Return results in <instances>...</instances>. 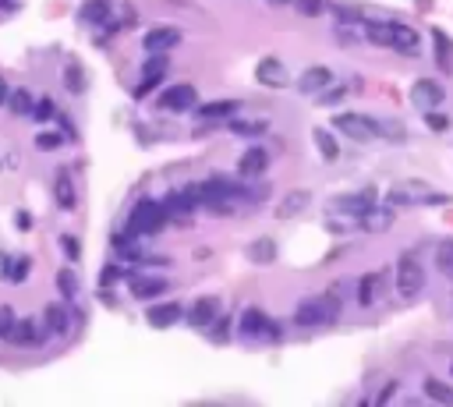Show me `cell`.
<instances>
[{"mask_svg": "<svg viewBox=\"0 0 453 407\" xmlns=\"http://www.w3.org/2000/svg\"><path fill=\"white\" fill-rule=\"evenodd\" d=\"M340 319V298L336 294H319V298H308L294 308L291 322L298 326H329Z\"/></svg>", "mask_w": 453, "mask_h": 407, "instance_id": "cell-1", "label": "cell"}, {"mask_svg": "<svg viewBox=\"0 0 453 407\" xmlns=\"http://www.w3.org/2000/svg\"><path fill=\"white\" fill-rule=\"evenodd\" d=\"M386 202L389 206H443V202H450L443 192H432L429 185H422V181H408V185H396V188H389L386 192Z\"/></svg>", "mask_w": 453, "mask_h": 407, "instance_id": "cell-2", "label": "cell"}, {"mask_svg": "<svg viewBox=\"0 0 453 407\" xmlns=\"http://www.w3.org/2000/svg\"><path fill=\"white\" fill-rule=\"evenodd\" d=\"M163 223H166V209L163 202H152V199H142L128 216L131 234H156V230H163Z\"/></svg>", "mask_w": 453, "mask_h": 407, "instance_id": "cell-3", "label": "cell"}, {"mask_svg": "<svg viewBox=\"0 0 453 407\" xmlns=\"http://www.w3.org/2000/svg\"><path fill=\"white\" fill-rule=\"evenodd\" d=\"M333 124H336L340 135H347V138H354V142H372V138H379V121L365 117V113H340Z\"/></svg>", "mask_w": 453, "mask_h": 407, "instance_id": "cell-4", "label": "cell"}, {"mask_svg": "<svg viewBox=\"0 0 453 407\" xmlns=\"http://www.w3.org/2000/svg\"><path fill=\"white\" fill-rule=\"evenodd\" d=\"M422 287H425V269L415 262V259H401L396 262V294L401 298H415L422 294Z\"/></svg>", "mask_w": 453, "mask_h": 407, "instance_id": "cell-5", "label": "cell"}, {"mask_svg": "<svg viewBox=\"0 0 453 407\" xmlns=\"http://www.w3.org/2000/svg\"><path fill=\"white\" fill-rule=\"evenodd\" d=\"M185 36H181V29H174V25H156V29H149L145 32V50L149 53H166V50H174L178 43H181Z\"/></svg>", "mask_w": 453, "mask_h": 407, "instance_id": "cell-6", "label": "cell"}, {"mask_svg": "<svg viewBox=\"0 0 453 407\" xmlns=\"http://www.w3.org/2000/svg\"><path fill=\"white\" fill-rule=\"evenodd\" d=\"M238 329H241V336H248V340H255V336H276V329L269 326L266 312H259V308H248V312H241V322H238Z\"/></svg>", "mask_w": 453, "mask_h": 407, "instance_id": "cell-7", "label": "cell"}, {"mask_svg": "<svg viewBox=\"0 0 453 407\" xmlns=\"http://www.w3.org/2000/svg\"><path fill=\"white\" fill-rule=\"evenodd\" d=\"M181 319H185V308H181L178 301H163V305H152V308L145 312V322L156 326V329H166V326H174V322H181Z\"/></svg>", "mask_w": 453, "mask_h": 407, "instance_id": "cell-8", "label": "cell"}, {"mask_svg": "<svg viewBox=\"0 0 453 407\" xmlns=\"http://www.w3.org/2000/svg\"><path fill=\"white\" fill-rule=\"evenodd\" d=\"M195 206H199V195H195L192 188H185V192H170L166 202H163L166 216H181V220H188V216L195 213Z\"/></svg>", "mask_w": 453, "mask_h": 407, "instance_id": "cell-9", "label": "cell"}, {"mask_svg": "<svg viewBox=\"0 0 453 407\" xmlns=\"http://www.w3.org/2000/svg\"><path fill=\"white\" fill-rule=\"evenodd\" d=\"M340 213H351V216H361L368 206H375V192L372 188H365V192H351V195H336V202H333Z\"/></svg>", "mask_w": 453, "mask_h": 407, "instance_id": "cell-10", "label": "cell"}, {"mask_svg": "<svg viewBox=\"0 0 453 407\" xmlns=\"http://www.w3.org/2000/svg\"><path fill=\"white\" fill-rule=\"evenodd\" d=\"M159 106L163 110H192L195 106V89L192 85H170L159 96Z\"/></svg>", "mask_w": 453, "mask_h": 407, "instance_id": "cell-11", "label": "cell"}, {"mask_svg": "<svg viewBox=\"0 0 453 407\" xmlns=\"http://www.w3.org/2000/svg\"><path fill=\"white\" fill-rule=\"evenodd\" d=\"M266 166H269V152L259 149V145H252V149L241 152V159H238V173H241V178H259Z\"/></svg>", "mask_w": 453, "mask_h": 407, "instance_id": "cell-12", "label": "cell"}, {"mask_svg": "<svg viewBox=\"0 0 453 407\" xmlns=\"http://www.w3.org/2000/svg\"><path fill=\"white\" fill-rule=\"evenodd\" d=\"M361 230H368V234H382V230L393 227V209H382V206H368L361 213Z\"/></svg>", "mask_w": 453, "mask_h": 407, "instance_id": "cell-13", "label": "cell"}, {"mask_svg": "<svg viewBox=\"0 0 453 407\" xmlns=\"http://www.w3.org/2000/svg\"><path fill=\"white\" fill-rule=\"evenodd\" d=\"M411 99H415L418 106L432 110V106H439V99H443V89H439V82H432V78H418V82L411 85Z\"/></svg>", "mask_w": 453, "mask_h": 407, "instance_id": "cell-14", "label": "cell"}, {"mask_svg": "<svg viewBox=\"0 0 453 407\" xmlns=\"http://www.w3.org/2000/svg\"><path fill=\"white\" fill-rule=\"evenodd\" d=\"M216 315H220V301H216V298H209V294H206V298H199V301L188 308L192 326H202V329H206V326H213V322H216Z\"/></svg>", "mask_w": 453, "mask_h": 407, "instance_id": "cell-15", "label": "cell"}, {"mask_svg": "<svg viewBox=\"0 0 453 407\" xmlns=\"http://www.w3.org/2000/svg\"><path fill=\"white\" fill-rule=\"evenodd\" d=\"M382 287H386V276L382 273H365L358 280V305H375V298L382 294Z\"/></svg>", "mask_w": 453, "mask_h": 407, "instance_id": "cell-16", "label": "cell"}, {"mask_svg": "<svg viewBox=\"0 0 453 407\" xmlns=\"http://www.w3.org/2000/svg\"><path fill=\"white\" fill-rule=\"evenodd\" d=\"M238 106H241L238 99H216V103L199 106V110H195V117H199V121H226Z\"/></svg>", "mask_w": 453, "mask_h": 407, "instance_id": "cell-17", "label": "cell"}, {"mask_svg": "<svg viewBox=\"0 0 453 407\" xmlns=\"http://www.w3.org/2000/svg\"><path fill=\"white\" fill-rule=\"evenodd\" d=\"M255 78H259L262 85H273V89H283V85H287V82H291V75H287V71H283V64H280V61H269V57H266V61L259 64V71H255Z\"/></svg>", "mask_w": 453, "mask_h": 407, "instance_id": "cell-18", "label": "cell"}, {"mask_svg": "<svg viewBox=\"0 0 453 407\" xmlns=\"http://www.w3.org/2000/svg\"><path fill=\"white\" fill-rule=\"evenodd\" d=\"M329 82H333V71H329L326 64H315V68H308V71L298 78V89H301V92H322Z\"/></svg>", "mask_w": 453, "mask_h": 407, "instance_id": "cell-19", "label": "cell"}, {"mask_svg": "<svg viewBox=\"0 0 453 407\" xmlns=\"http://www.w3.org/2000/svg\"><path fill=\"white\" fill-rule=\"evenodd\" d=\"M166 290V280L163 276H135L131 280V294L138 298V301H152L156 294H163Z\"/></svg>", "mask_w": 453, "mask_h": 407, "instance_id": "cell-20", "label": "cell"}, {"mask_svg": "<svg viewBox=\"0 0 453 407\" xmlns=\"http://www.w3.org/2000/svg\"><path fill=\"white\" fill-rule=\"evenodd\" d=\"M4 340H11V343H39V340H43V333H39L36 319H15V326L8 329V336H4Z\"/></svg>", "mask_w": 453, "mask_h": 407, "instance_id": "cell-21", "label": "cell"}, {"mask_svg": "<svg viewBox=\"0 0 453 407\" xmlns=\"http://www.w3.org/2000/svg\"><path fill=\"white\" fill-rule=\"evenodd\" d=\"M389 50H396V53H415V50H418V32H415L411 25L393 22V43H389Z\"/></svg>", "mask_w": 453, "mask_h": 407, "instance_id": "cell-22", "label": "cell"}, {"mask_svg": "<svg viewBox=\"0 0 453 407\" xmlns=\"http://www.w3.org/2000/svg\"><path fill=\"white\" fill-rule=\"evenodd\" d=\"M308 202H312V192H291L287 199L276 206V216H280V220H291V216H298L301 209H308Z\"/></svg>", "mask_w": 453, "mask_h": 407, "instance_id": "cell-23", "label": "cell"}, {"mask_svg": "<svg viewBox=\"0 0 453 407\" xmlns=\"http://www.w3.org/2000/svg\"><path fill=\"white\" fill-rule=\"evenodd\" d=\"M432 39H436V64H439L443 71H453V43H450V36L436 29Z\"/></svg>", "mask_w": 453, "mask_h": 407, "instance_id": "cell-24", "label": "cell"}, {"mask_svg": "<svg viewBox=\"0 0 453 407\" xmlns=\"http://www.w3.org/2000/svg\"><path fill=\"white\" fill-rule=\"evenodd\" d=\"M53 195H57V206H61V209H75V185H71L68 173H57Z\"/></svg>", "mask_w": 453, "mask_h": 407, "instance_id": "cell-25", "label": "cell"}, {"mask_svg": "<svg viewBox=\"0 0 453 407\" xmlns=\"http://www.w3.org/2000/svg\"><path fill=\"white\" fill-rule=\"evenodd\" d=\"M43 319H46V326H50L53 333H64L68 322H71L68 312H64V305H46V308H43Z\"/></svg>", "mask_w": 453, "mask_h": 407, "instance_id": "cell-26", "label": "cell"}, {"mask_svg": "<svg viewBox=\"0 0 453 407\" xmlns=\"http://www.w3.org/2000/svg\"><path fill=\"white\" fill-rule=\"evenodd\" d=\"M231 131H234V135H245V138H259V135L269 131V124H266V121H231Z\"/></svg>", "mask_w": 453, "mask_h": 407, "instance_id": "cell-27", "label": "cell"}, {"mask_svg": "<svg viewBox=\"0 0 453 407\" xmlns=\"http://www.w3.org/2000/svg\"><path fill=\"white\" fill-rule=\"evenodd\" d=\"M312 138H315V145H319V152H322V159H326V163H333V159L340 156V149H336L333 135H326L322 128H315V131H312Z\"/></svg>", "mask_w": 453, "mask_h": 407, "instance_id": "cell-28", "label": "cell"}, {"mask_svg": "<svg viewBox=\"0 0 453 407\" xmlns=\"http://www.w3.org/2000/svg\"><path fill=\"white\" fill-rule=\"evenodd\" d=\"M425 397L439 400V404H453V386H446L439 379H425Z\"/></svg>", "mask_w": 453, "mask_h": 407, "instance_id": "cell-29", "label": "cell"}, {"mask_svg": "<svg viewBox=\"0 0 453 407\" xmlns=\"http://www.w3.org/2000/svg\"><path fill=\"white\" fill-rule=\"evenodd\" d=\"M82 18L85 22H106L110 18V0H89L82 8Z\"/></svg>", "mask_w": 453, "mask_h": 407, "instance_id": "cell-30", "label": "cell"}, {"mask_svg": "<svg viewBox=\"0 0 453 407\" xmlns=\"http://www.w3.org/2000/svg\"><path fill=\"white\" fill-rule=\"evenodd\" d=\"M57 290H61L64 298H75L78 294V276L71 269H61V273H57Z\"/></svg>", "mask_w": 453, "mask_h": 407, "instance_id": "cell-31", "label": "cell"}, {"mask_svg": "<svg viewBox=\"0 0 453 407\" xmlns=\"http://www.w3.org/2000/svg\"><path fill=\"white\" fill-rule=\"evenodd\" d=\"M8 103H11L15 113H29L32 110V92L29 89H15V92H8Z\"/></svg>", "mask_w": 453, "mask_h": 407, "instance_id": "cell-32", "label": "cell"}, {"mask_svg": "<svg viewBox=\"0 0 453 407\" xmlns=\"http://www.w3.org/2000/svg\"><path fill=\"white\" fill-rule=\"evenodd\" d=\"M436 266H439V273H453V241H443L439 248H436Z\"/></svg>", "mask_w": 453, "mask_h": 407, "instance_id": "cell-33", "label": "cell"}, {"mask_svg": "<svg viewBox=\"0 0 453 407\" xmlns=\"http://www.w3.org/2000/svg\"><path fill=\"white\" fill-rule=\"evenodd\" d=\"M291 4H294V11L305 15V18H319V15H326V4H322V0H291Z\"/></svg>", "mask_w": 453, "mask_h": 407, "instance_id": "cell-34", "label": "cell"}, {"mask_svg": "<svg viewBox=\"0 0 453 407\" xmlns=\"http://www.w3.org/2000/svg\"><path fill=\"white\" fill-rule=\"evenodd\" d=\"M64 85H68V89H75V92H82V89H85L82 64H68V68H64Z\"/></svg>", "mask_w": 453, "mask_h": 407, "instance_id": "cell-35", "label": "cell"}, {"mask_svg": "<svg viewBox=\"0 0 453 407\" xmlns=\"http://www.w3.org/2000/svg\"><path fill=\"white\" fill-rule=\"evenodd\" d=\"M248 255H252L255 262H269V259L276 255V248H273V241H269V238H262V241H255V245L248 248Z\"/></svg>", "mask_w": 453, "mask_h": 407, "instance_id": "cell-36", "label": "cell"}, {"mask_svg": "<svg viewBox=\"0 0 453 407\" xmlns=\"http://www.w3.org/2000/svg\"><path fill=\"white\" fill-rule=\"evenodd\" d=\"M29 269H32V262L22 255V259H15V262H8V280H15V283H22L25 276H29Z\"/></svg>", "mask_w": 453, "mask_h": 407, "instance_id": "cell-37", "label": "cell"}, {"mask_svg": "<svg viewBox=\"0 0 453 407\" xmlns=\"http://www.w3.org/2000/svg\"><path fill=\"white\" fill-rule=\"evenodd\" d=\"M163 75H166V57H163V53H156L152 61L145 64V78H163Z\"/></svg>", "mask_w": 453, "mask_h": 407, "instance_id": "cell-38", "label": "cell"}, {"mask_svg": "<svg viewBox=\"0 0 453 407\" xmlns=\"http://www.w3.org/2000/svg\"><path fill=\"white\" fill-rule=\"evenodd\" d=\"M379 135H382V138H393V142H401V138H404V128L396 124V121H379Z\"/></svg>", "mask_w": 453, "mask_h": 407, "instance_id": "cell-39", "label": "cell"}, {"mask_svg": "<svg viewBox=\"0 0 453 407\" xmlns=\"http://www.w3.org/2000/svg\"><path fill=\"white\" fill-rule=\"evenodd\" d=\"M15 326V308L0 305V336H8V329Z\"/></svg>", "mask_w": 453, "mask_h": 407, "instance_id": "cell-40", "label": "cell"}, {"mask_svg": "<svg viewBox=\"0 0 453 407\" xmlns=\"http://www.w3.org/2000/svg\"><path fill=\"white\" fill-rule=\"evenodd\" d=\"M32 110H36L39 121H50L53 117V99H39V103H32Z\"/></svg>", "mask_w": 453, "mask_h": 407, "instance_id": "cell-41", "label": "cell"}, {"mask_svg": "<svg viewBox=\"0 0 453 407\" xmlns=\"http://www.w3.org/2000/svg\"><path fill=\"white\" fill-rule=\"evenodd\" d=\"M340 99H347V89H344V85H340V89H329V92L322 89V96H319V103H329V106L340 103Z\"/></svg>", "mask_w": 453, "mask_h": 407, "instance_id": "cell-42", "label": "cell"}, {"mask_svg": "<svg viewBox=\"0 0 453 407\" xmlns=\"http://www.w3.org/2000/svg\"><path fill=\"white\" fill-rule=\"evenodd\" d=\"M425 121H429L432 131H446V128H450V117H443V113H432V110H429V117H425Z\"/></svg>", "mask_w": 453, "mask_h": 407, "instance_id": "cell-43", "label": "cell"}, {"mask_svg": "<svg viewBox=\"0 0 453 407\" xmlns=\"http://www.w3.org/2000/svg\"><path fill=\"white\" fill-rule=\"evenodd\" d=\"M36 145H39V149H57V145H61V135H39Z\"/></svg>", "mask_w": 453, "mask_h": 407, "instance_id": "cell-44", "label": "cell"}, {"mask_svg": "<svg viewBox=\"0 0 453 407\" xmlns=\"http://www.w3.org/2000/svg\"><path fill=\"white\" fill-rule=\"evenodd\" d=\"M61 245H64V252H68L71 259H78V252H82V248H78V241H75L71 234H64V241H61Z\"/></svg>", "mask_w": 453, "mask_h": 407, "instance_id": "cell-45", "label": "cell"}, {"mask_svg": "<svg viewBox=\"0 0 453 407\" xmlns=\"http://www.w3.org/2000/svg\"><path fill=\"white\" fill-rule=\"evenodd\" d=\"M226 329H231V319H220L216 315V340H226Z\"/></svg>", "mask_w": 453, "mask_h": 407, "instance_id": "cell-46", "label": "cell"}, {"mask_svg": "<svg viewBox=\"0 0 453 407\" xmlns=\"http://www.w3.org/2000/svg\"><path fill=\"white\" fill-rule=\"evenodd\" d=\"M8 92H11V89H8V82H4V78H0V106H4V103H8Z\"/></svg>", "mask_w": 453, "mask_h": 407, "instance_id": "cell-47", "label": "cell"}, {"mask_svg": "<svg viewBox=\"0 0 453 407\" xmlns=\"http://www.w3.org/2000/svg\"><path fill=\"white\" fill-rule=\"evenodd\" d=\"M393 390H396V386H393V383H389V386H386V390H382V393H379V404H386V400H389V397H393Z\"/></svg>", "mask_w": 453, "mask_h": 407, "instance_id": "cell-48", "label": "cell"}, {"mask_svg": "<svg viewBox=\"0 0 453 407\" xmlns=\"http://www.w3.org/2000/svg\"><path fill=\"white\" fill-rule=\"evenodd\" d=\"M8 262H11V259H8L4 252H0V276H8Z\"/></svg>", "mask_w": 453, "mask_h": 407, "instance_id": "cell-49", "label": "cell"}, {"mask_svg": "<svg viewBox=\"0 0 453 407\" xmlns=\"http://www.w3.org/2000/svg\"><path fill=\"white\" fill-rule=\"evenodd\" d=\"M269 4H287V0H269Z\"/></svg>", "mask_w": 453, "mask_h": 407, "instance_id": "cell-50", "label": "cell"}, {"mask_svg": "<svg viewBox=\"0 0 453 407\" xmlns=\"http://www.w3.org/2000/svg\"><path fill=\"white\" fill-rule=\"evenodd\" d=\"M8 4H11V0H0V8H8Z\"/></svg>", "mask_w": 453, "mask_h": 407, "instance_id": "cell-51", "label": "cell"}, {"mask_svg": "<svg viewBox=\"0 0 453 407\" xmlns=\"http://www.w3.org/2000/svg\"><path fill=\"white\" fill-rule=\"evenodd\" d=\"M450 372H453V365H450Z\"/></svg>", "mask_w": 453, "mask_h": 407, "instance_id": "cell-52", "label": "cell"}, {"mask_svg": "<svg viewBox=\"0 0 453 407\" xmlns=\"http://www.w3.org/2000/svg\"><path fill=\"white\" fill-rule=\"evenodd\" d=\"M450 280H453V273H450Z\"/></svg>", "mask_w": 453, "mask_h": 407, "instance_id": "cell-53", "label": "cell"}]
</instances>
